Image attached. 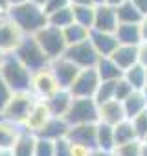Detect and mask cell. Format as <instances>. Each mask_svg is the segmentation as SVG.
<instances>
[{
    "label": "cell",
    "mask_w": 147,
    "mask_h": 156,
    "mask_svg": "<svg viewBox=\"0 0 147 156\" xmlns=\"http://www.w3.org/2000/svg\"><path fill=\"white\" fill-rule=\"evenodd\" d=\"M8 17L22 30L24 35H35L37 31H41L42 28L48 26V17L42 11V8H39L31 2H24L20 6L9 8Z\"/></svg>",
    "instance_id": "obj_1"
},
{
    "label": "cell",
    "mask_w": 147,
    "mask_h": 156,
    "mask_svg": "<svg viewBox=\"0 0 147 156\" xmlns=\"http://www.w3.org/2000/svg\"><path fill=\"white\" fill-rule=\"evenodd\" d=\"M0 75L6 81V85L11 88L13 94L20 92H31V72L15 57V53H8L2 66H0Z\"/></svg>",
    "instance_id": "obj_2"
},
{
    "label": "cell",
    "mask_w": 147,
    "mask_h": 156,
    "mask_svg": "<svg viewBox=\"0 0 147 156\" xmlns=\"http://www.w3.org/2000/svg\"><path fill=\"white\" fill-rule=\"evenodd\" d=\"M13 53L31 73L50 66V59L46 57V53L42 51V48L39 46V42L35 41L33 35H24L22 42L19 44V48Z\"/></svg>",
    "instance_id": "obj_3"
},
{
    "label": "cell",
    "mask_w": 147,
    "mask_h": 156,
    "mask_svg": "<svg viewBox=\"0 0 147 156\" xmlns=\"http://www.w3.org/2000/svg\"><path fill=\"white\" fill-rule=\"evenodd\" d=\"M37 98L33 92H20V94H13L9 103L4 107V110L0 112V118H4L19 127H22L28 119V116L31 114L33 107L37 105Z\"/></svg>",
    "instance_id": "obj_4"
},
{
    "label": "cell",
    "mask_w": 147,
    "mask_h": 156,
    "mask_svg": "<svg viewBox=\"0 0 147 156\" xmlns=\"http://www.w3.org/2000/svg\"><path fill=\"white\" fill-rule=\"evenodd\" d=\"M64 119L70 127L96 125L99 123V107L94 99H74Z\"/></svg>",
    "instance_id": "obj_5"
},
{
    "label": "cell",
    "mask_w": 147,
    "mask_h": 156,
    "mask_svg": "<svg viewBox=\"0 0 147 156\" xmlns=\"http://www.w3.org/2000/svg\"><path fill=\"white\" fill-rule=\"evenodd\" d=\"M35 41L39 42V46L42 48V51L46 53V57L52 61L59 59L64 55L66 51V42H64V35H63V30L59 28H53V26H46L42 28L41 31H37L35 35Z\"/></svg>",
    "instance_id": "obj_6"
},
{
    "label": "cell",
    "mask_w": 147,
    "mask_h": 156,
    "mask_svg": "<svg viewBox=\"0 0 147 156\" xmlns=\"http://www.w3.org/2000/svg\"><path fill=\"white\" fill-rule=\"evenodd\" d=\"M99 83H101V79H99L96 68H87L77 73V77L70 85L68 92L72 94L74 99H94Z\"/></svg>",
    "instance_id": "obj_7"
},
{
    "label": "cell",
    "mask_w": 147,
    "mask_h": 156,
    "mask_svg": "<svg viewBox=\"0 0 147 156\" xmlns=\"http://www.w3.org/2000/svg\"><path fill=\"white\" fill-rule=\"evenodd\" d=\"M68 61H72L79 70H87V68H96L98 61H99V55L98 51L94 50L90 39L81 42V44H76V46H68L64 55Z\"/></svg>",
    "instance_id": "obj_8"
},
{
    "label": "cell",
    "mask_w": 147,
    "mask_h": 156,
    "mask_svg": "<svg viewBox=\"0 0 147 156\" xmlns=\"http://www.w3.org/2000/svg\"><path fill=\"white\" fill-rule=\"evenodd\" d=\"M22 39H24L22 30L6 13V17L0 19V50L4 53H13L22 42Z\"/></svg>",
    "instance_id": "obj_9"
},
{
    "label": "cell",
    "mask_w": 147,
    "mask_h": 156,
    "mask_svg": "<svg viewBox=\"0 0 147 156\" xmlns=\"http://www.w3.org/2000/svg\"><path fill=\"white\" fill-rule=\"evenodd\" d=\"M57 90H61V87L55 81V77H53L50 66L44 68V70H39V72H35L31 75V92L35 94L37 99H42L44 101L50 96H53Z\"/></svg>",
    "instance_id": "obj_10"
},
{
    "label": "cell",
    "mask_w": 147,
    "mask_h": 156,
    "mask_svg": "<svg viewBox=\"0 0 147 156\" xmlns=\"http://www.w3.org/2000/svg\"><path fill=\"white\" fill-rule=\"evenodd\" d=\"M50 70L55 77V81L59 83L61 88H70V85L74 83V79L77 77V73L81 72L76 64H74L72 61H68L66 57H59L55 61L50 62Z\"/></svg>",
    "instance_id": "obj_11"
},
{
    "label": "cell",
    "mask_w": 147,
    "mask_h": 156,
    "mask_svg": "<svg viewBox=\"0 0 147 156\" xmlns=\"http://www.w3.org/2000/svg\"><path fill=\"white\" fill-rule=\"evenodd\" d=\"M66 140L70 143H77V145H85L90 147L94 151H98V123L96 125H76L70 127Z\"/></svg>",
    "instance_id": "obj_12"
},
{
    "label": "cell",
    "mask_w": 147,
    "mask_h": 156,
    "mask_svg": "<svg viewBox=\"0 0 147 156\" xmlns=\"http://www.w3.org/2000/svg\"><path fill=\"white\" fill-rule=\"evenodd\" d=\"M120 26L116 9L110 6H99L96 8V19H94V31H101V33H116Z\"/></svg>",
    "instance_id": "obj_13"
},
{
    "label": "cell",
    "mask_w": 147,
    "mask_h": 156,
    "mask_svg": "<svg viewBox=\"0 0 147 156\" xmlns=\"http://www.w3.org/2000/svg\"><path fill=\"white\" fill-rule=\"evenodd\" d=\"M72 101H74L72 94L66 88H61L53 96H50L48 99H44V105H46V108H48V112H50L52 118H64L66 112H68V108H70V105H72Z\"/></svg>",
    "instance_id": "obj_14"
},
{
    "label": "cell",
    "mask_w": 147,
    "mask_h": 156,
    "mask_svg": "<svg viewBox=\"0 0 147 156\" xmlns=\"http://www.w3.org/2000/svg\"><path fill=\"white\" fill-rule=\"evenodd\" d=\"M88 39H90V42H92V46H94V50L98 51L99 57H110L116 51V48L120 46L114 33H101V31L92 30Z\"/></svg>",
    "instance_id": "obj_15"
},
{
    "label": "cell",
    "mask_w": 147,
    "mask_h": 156,
    "mask_svg": "<svg viewBox=\"0 0 147 156\" xmlns=\"http://www.w3.org/2000/svg\"><path fill=\"white\" fill-rule=\"evenodd\" d=\"M50 118H52V116H50V112H48V108H46L44 101H41V99H39V101H37V105L33 107L31 114L28 116L26 123L22 125V129L37 136V132H39V130L48 123V119H50Z\"/></svg>",
    "instance_id": "obj_16"
},
{
    "label": "cell",
    "mask_w": 147,
    "mask_h": 156,
    "mask_svg": "<svg viewBox=\"0 0 147 156\" xmlns=\"http://www.w3.org/2000/svg\"><path fill=\"white\" fill-rule=\"evenodd\" d=\"M125 119H127L125 110H123V105L120 101L112 99L109 103L99 105V121L101 123H107V125L114 127V125H118V123H121Z\"/></svg>",
    "instance_id": "obj_17"
},
{
    "label": "cell",
    "mask_w": 147,
    "mask_h": 156,
    "mask_svg": "<svg viewBox=\"0 0 147 156\" xmlns=\"http://www.w3.org/2000/svg\"><path fill=\"white\" fill-rule=\"evenodd\" d=\"M68 129H70V125L66 123L64 118H50L48 123L37 132V138H44V140L57 141L61 138H66Z\"/></svg>",
    "instance_id": "obj_18"
},
{
    "label": "cell",
    "mask_w": 147,
    "mask_h": 156,
    "mask_svg": "<svg viewBox=\"0 0 147 156\" xmlns=\"http://www.w3.org/2000/svg\"><path fill=\"white\" fill-rule=\"evenodd\" d=\"M110 59L125 72L129 70L131 66L138 64V46H125V44H120L116 48V51L110 55Z\"/></svg>",
    "instance_id": "obj_19"
},
{
    "label": "cell",
    "mask_w": 147,
    "mask_h": 156,
    "mask_svg": "<svg viewBox=\"0 0 147 156\" xmlns=\"http://www.w3.org/2000/svg\"><path fill=\"white\" fill-rule=\"evenodd\" d=\"M114 35L120 44H125V46H140L142 44L140 24H120Z\"/></svg>",
    "instance_id": "obj_20"
},
{
    "label": "cell",
    "mask_w": 147,
    "mask_h": 156,
    "mask_svg": "<svg viewBox=\"0 0 147 156\" xmlns=\"http://www.w3.org/2000/svg\"><path fill=\"white\" fill-rule=\"evenodd\" d=\"M96 72L101 81H118L123 77V70L110 57H99V61L96 64Z\"/></svg>",
    "instance_id": "obj_21"
},
{
    "label": "cell",
    "mask_w": 147,
    "mask_h": 156,
    "mask_svg": "<svg viewBox=\"0 0 147 156\" xmlns=\"http://www.w3.org/2000/svg\"><path fill=\"white\" fill-rule=\"evenodd\" d=\"M123 110H125V118L127 119H134L138 114H142L143 110H147V101L143 96V90H134L123 103Z\"/></svg>",
    "instance_id": "obj_22"
},
{
    "label": "cell",
    "mask_w": 147,
    "mask_h": 156,
    "mask_svg": "<svg viewBox=\"0 0 147 156\" xmlns=\"http://www.w3.org/2000/svg\"><path fill=\"white\" fill-rule=\"evenodd\" d=\"M35 143H37V136L22 129L11 151L15 156H35Z\"/></svg>",
    "instance_id": "obj_23"
},
{
    "label": "cell",
    "mask_w": 147,
    "mask_h": 156,
    "mask_svg": "<svg viewBox=\"0 0 147 156\" xmlns=\"http://www.w3.org/2000/svg\"><path fill=\"white\" fill-rule=\"evenodd\" d=\"M22 127L0 118V149H13Z\"/></svg>",
    "instance_id": "obj_24"
},
{
    "label": "cell",
    "mask_w": 147,
    "mask_h": 156,
    "mask_svg": "<svg viewBox=\"0 0 147 156\" xmlns=\"http://www.w3.org/2000/svg\"><path fill=\"white\" fill-rule=\"evenodd\" d=\"M123 79H125L134 90H140V92H142V90L147 87V68L138 62V64H134V66H131L129 70L123 72Z\"/></svg>",
    "instance_id": "obj_25"
},
{
    "label": "cell",
    "mask_w": 147,
    "mask_h": 156,
    "mask_svg": "<svg viewBox=\"0 0 147 156\" xmlns=\"http://www.w3.org/2000/svg\"><path fill=\"white\" fill-rule=\"evenodd\" d=\"M116 149V141H114V127L107 125V123H98V151L109 152L112 154V151Z\"/></svg>",
    "instance_id": "obj_26"
},
{
    "label": "cell",
    "mask_w": 147,
    "mask_h": 156,
    "mask_svg": "<svg viewBox=\"0 0 147 156\" xmlns=\"http://www.w3.org/2000/svg\"><path fill=\"white\" fill-rule=\"evenodd\" d=\"M74 13V22L92 31L94 19H96V8L94 6H70Z\"/></svg>",
    "instance_id": "obj_27"
},
{
    "label": "cell",
    "mask_w": 147,
    "mask_h": 156,
    "mask_svg": "<svg viewBox=\"0 0 147 156\" xmlns=\"http://www.w3.org/2000/svg\"><path fill=\"white\" fill-rule=\"evenodd\" d=\"M116 15H118L120 24H140L143 19V15L136 9V6L131 0H125L121 6L116 8Z\"/></svg>",
    "instance_id": "obj_28"
},
{
    "label": "cell",
    "mask_w": 147,
    "mask_h": 156,
    "mask_svg": "<svg viewBox=\"0 0 147 156\" xmlns=\"http://www.w3.org/2000/svg\"><path fill=\"white\" fill-rule=\"evenodd\" d=\"M63 35H64L66 46H76V44H81V42L88 41L90 30H87V28H83V26H79V24L74 22V24H70L68 28L63 30Z\"/></svg>",
    "instance_id": "obj_29"
},
{
    "label": "cell",
    "mask_w": 147,
    "mask_h": 156,
    "mask_svg": "<svg viewBox=\"0 0 147 156\" xmlns=\"http://www.w3.org/2000/svg\"><path fill=\"white\" fill-rule=\"evenodd\" d=\"M134 140H138V138H136L134 127H132V123L129 119L114 125V141H116V147L118 145H125V143L134 141Z\"/></svg>",
    "instance_id": "obj_30"
},
{
    "label": "cell",
    "mask_w": 147,
    "mask_h": 156,
    "mask_svg": "<svg viewBox=\"0 0 147 156\" xmlns=\"http://www.w3.org/2000/svg\"><path fill=\"white\" fill-rule=\"evenodd\" d=\"M70 24H74V13H72V8H64V9H59V11L48 15V26H53V28L64 30V28H68Z\"/></svg>",
    "instance_id": "obj_31"
},
{
    "label": "cell",
    "mask_w": 147,
    "mask_h": 156,
    "mask_svg": "<svg viewBox=\"0 0 147 156\" xmlns=\"http://www.w3.org/2000/svg\"><path fill=\"white\" fill-rule=\"evenodd\" d=\"M114 90H116V81H101L99 87H98V92L94 96V101L99 105L103 103H109L114 99Z\"/></svg>",
    "instance_id": "obj_32"
},
{
    "label": "cell",
    "mask_w": 147,
    "mask_h": 156,
    "mask_svg": "<svg viewBox=\"0 0 147 156\" xmlns=\"http://www.w3.org/2000/svg\"><path fill=\"white\" fill-rule=\"evenodd\" d=\"M142 149H143V141L134 140L125 145H118L112 151V156H142Z\"/></svg>",
    "instance_id": "obj_33"
},
{
    "label": "cell",
    "mask_w": 147,
    "mask_h": 156,
    "mask_svg": "<svg viewBox=\"0 0 147 156\" xmlns=\"http://www.w3.org/2000/svg\"><path fill=\"white\" fill-rule=\"evenodd\" d=\"M129 121H131L132 127H134L136 138H138L140 141H143L145 136H147V110H143L142 114H138L134 119H129Z\"/></svg>",
    "instance_id": "obj_34"
},
{
    "label": "cell",
    "mask_w": 147,
    "mask_h": 156,
    "mask_svg": "<svg viewBox=\"0 0 147 156\" xmlns=\"http://www.w3.org/2000/svg\"><path fill=\"white\" fill-rule=\"evenodd\" d=\"M35 156H55V141L44 140V138H37Z\"/></svg>",
    "instance_id": "obj_35"
},
{
    "label": "cell",
    "mask_w": 147,
    "mask_h": 156,
    "mask_svg": "<svg viewBox=\"0 0 147 156\" xmlns=\"http://www.w3.org/2000/svg\"><path fill=\"white\" fill-rule=\"evenodd\" d=\"M132 92H134V88H132L125 79H123V77L116 81V90H114V99H116V101L123 103V101L132 94Z\"/></svg>",
    "instance_id": "obj_36"
},
{
    "label": "cell",
    "mask_w": 147,
    "mask_h": 156,
    "mask_svg": "<svg viewBox=\"0 0 147 156\" xmlns=\"http://www.w3.org/2000/svg\"><path fill=\"white\" fill-rule=\"evenodd\" d=\"M64 8H70V0H48L44 4V8H42V11L48 17V15H52V13H55L59 9H64Z\"/></svg>",
    "instance_id": "obj_37"
},
{
    "label": "cell",
    "mask_w": 147,
    "mask_h": 156,
    "mask_svg": "<svg viewBox=\"0 0 147 156\" xmlns=\"http://www.w3.org/2000/svg\"><path fill=\"white\" fill-rule=\"evenodd\" d=\"M11 96H13L11 88L6 85V81L2 79V75H0V112H2V110H4V107L9 103Z\"/></svg>",
    "instance_id": "obj_38"
},
{
    "label": "cell",
    "mask_w": 147,
    "mask_h": 156,
    "mask_svg": "<svg viewBox=\"0 0 147 156\" xmlns=\"http://www.w3.org/2000/svg\"><path fill=\"white\" fill-rule=\"evenodd\" d=\"M92 154H94V149H90V147L70 143V156H92Z\"/></svg>",
    "instance_id": "obj_39"
},
{
    "label": "cell",
    "mask_w": 147,
    "mask_h": 156,
    "mask_svg": "<svg viewBox=\"0 0 147 156\" xmlns=\"http://www.w3.org/2000/svg\"><path fill=\"white\" fill-rule=\"evenodd\" d=\"M55 156H70V141L66 138L55 141Z\"/></svg>",
    "instance_id": "obj_40"
},
{
    "label": "cell",
    "mask_w": 147,
    "mask_h": 156,
    "mask_svg": "<svg viewBox=\"0 0 147 156\" xmlns=\"http://www.w3.org/2000/svg\"><path fill=\"white\" fill-rule=\"evenodd\" d=\"M138 62L147 68V41H143L138 46Z\"/></svg>",
    "instance_id": "obj_41"
},
{
    "label": "cell",
    "mask_w": 147,
    "mask_h": 156,
    "mask_svg": "<svg viewBox=\"0 0 147 156\" xmlns=\"http://www.w3.org/2000/svg\"><path fill=\"white\" fill-rule=\"evenodd\" d=\"M131 2L136 6V9H138L143 17L147 15V0H131Z\"/></svg>",
    "instance_id": "obj_42"
},
{
    "label": "cell",
    "mask_w": 147,
    "mask_h": 156,
    "mask_svg": "<svg viewBox=\"0 0 147 156\" xmlns=\"http://www.w3.org/2000/svg\"><path fill=\"white\" fill-rule=\"evenodd\" d=\"M140 31H142V42L143 41H147V15L142 19V22H140Z\"/></svg>",
    "instance_id": "obj_43"
},
{
    "label": "cell",
    "mask_w": 147,
    "mask_h": 156,
    "mask_svg": "<svg viewBox=\"0 0 147 156\" xmlns=\"http://www.w3.org/2000/svg\"><path fill=\"white\" fill-rule=\"evenodd\" d=\"M70 6H92L90 0H70Z\"/></svg>",
    "instance_id": "obj_44"
},
{
    "label": "cell",
    "mask_w": 147,
    "mask_h": 156,
    "mask_svg": "<svg viewBox=\"0 0 147 156\" xmlns=\"http://www.w3.org/2000/svg\"><path fill=\"white\" fill-rule=\"evenodd\" d=\"M123 2H125V0H105V4L110 6V8H114V9H116L118 6H121Z\"/></svg>",
    "instance_id": "obj_45"
},
{
    "label": "cell",
    "mask_w": 147,
    "mask_h": 156,
    "mask_svg": "<svg viewBox=\"0 0 147 156\" xmlns=\"http://www.w3.org/2000/svg\"><path fill=\"white\" fill-rule=\"evenodd\" d=\"M24 2H28V0H8V8H15V6H20V4H24Z\"/></svg>",
    "instance_id": "obj_46"
},
{
    "label": "cell",
    "mask_w": 147,
    "mask_h": 156,
    "mask_svg": "<svg viewBox=\"0 0 147 156\" xmlns=\"http://www.w3.org/2000/svg\"><path fill=\"white\" fill-rule=\"evenodd\" d=\"M28 2H31V4H35V6H39V8H44V4L48 2V0H28Z\"/></svg>",
    "instance_id": "obj_47"
},
{
    "label": "cell",
    "mask_w": 147,
    "mask_h": 156,
    "mask_svg": "<svg viewBox=\"0 0 147 156\" xmlns=\"http://www.w3.org/2000/svg\"><path fill=\"white\" fill-rule=\"evenodd\" d=\"M0 156H15L11 149H0Z\"/></svg>",
    "instance_id": "obj_48"
},
{
    "label": "cell",
    "mask_w": 147,
    "mask_h": 156,
    "mask_svg": "<svg viewBox=\"0 0 147 156\" xmlns=\"http://www.w3.org/2000/svg\"><path fill=\"white\" fill-rule=\"evenodd\" d=\"M94 8H99V6H105V0H90Z\"/></svg>",
    "instance_id": "obj_49"
},
{
    "label": "cell",
    "mask_w": 147,
    "mask_h": 156,
    "mask_svg": "<svg viewBox=\"0 0 147 156\" xmlns=\"http://www.w3.org/2000/svg\"><path fill=\"white\" fill-rule=\"evenodd\" d=\"M92 156H112V154H109V152H103V151H94V154Z\"/></svg>",
    "instance_id": "obj_50"
},
{
    "label": "cell",
    "mask_w": 147,
    "mask_h": 156,
    "mask_svg": "<svg viewBox=\"0 0 147 156\" xmlns=\"http://www.w3.org/2000/svg\"><path fill=\"white\" fill-rule=\"evenodd\" d=\"M0 8H2L4 11H8L9 8H8V0H0Z\"/></svg>",
    "instance_id": "obj_51"
},
{
    "label": "cell",
    "mask_w": 147,
    "mask_h": 156,
    "mask_svg": "<svg viewBox=\"0 0 147 156\" xmlns=\"http://www.w3.org/2000/svg\"><path fill=\"white\" fill-rule=\"evenodd\" d=\"M6 55H8V53H4L2 50H0V66H2V62H4V59H6Z\"/></svg>",
    "instance_id": "obj_52"
},
{
    "label": "cell",
    "mask_w": 147,
    "mask_h": 156,
    "mask_svg": "<svg viewBox=\"0 0 147 156\" xmlns=\"http://www.w3.org/2000/svg\"><path fill=\"white\" fill-rule=\"evenodd\" d=\"M142 156H147V145L143 143V149H142Z\"/></svg>",
    "instance_id": "obj_53"
},
{
    "label": "cell",
    "mask_w": 147,
    "mask_h": 156,
    "mask_svg": "<svg viewBox=\"0 0 147 156\" xmlns=\"http://www.w3.org/2000/svg\"><path fill=\"white\" fill-rule=\"evenodd\" d=\"M6 13H8V11H4L2 8H0V19H2V17H6Z\"/></svg>",
    "instance_id": "obj_54"
},
{
    "label": "cell",
    "mask_w": 147,
    "mask_h": 156,
    "mask_svg": "<svg viewBox=\"0 0 147 156\" xmlns=\"http://www.w3.org/2000/svg\"><path fill=\"white\" fill-rule=\"evenodd\" d=\"M143 96H145V101H147V87L143 88Z\"/></svg>",
    "instance_id": "obj_55"
},
{
    "label": "cell",
    "mask_w": 147,
    "mask_h": 156,
    "mask_svg": "<svg viewBox=\"0 0 147 156\" xmlns=\"http://www.w3.org/2000/svg\"><path fill=\"white\" fill-rule=\"evenodd\" d=\"M143 143H145V145H147V136H145V140H143Z\"/></svg>",
    "instance_id": "obj_56"
}]
</instances>
